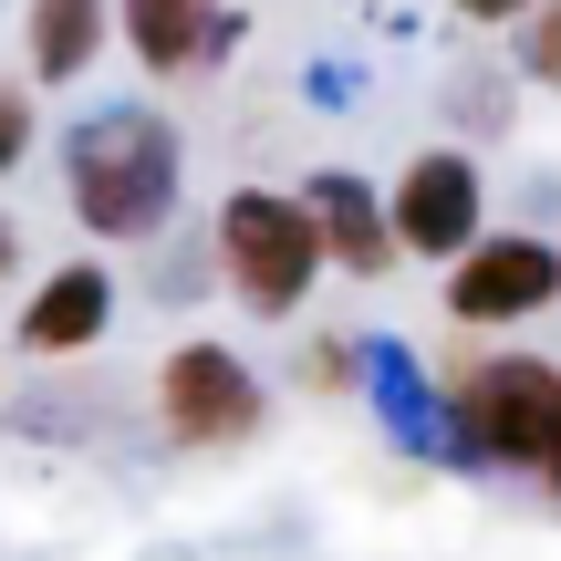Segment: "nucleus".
I'll use <instances>...</instances> for the list:
<instances>
[{"label":"nucleus","mask_w":561,"mask_h":561,"mask_svg":"<svg viewBox=\"0 0 561 561\" xmlns=\"http://www.w3.org/2000/svg\"><path fill=\"white\" fill-rule=\"evenodd\" d=\"M178 125L146 115V104H115V115L73 125V146H62V198H73V219L94 229V240H146V229H167V208H178Z\"/></svg>","instance_id":"obj_1"},{"label":"nucleus","mask_w":561,"mask_h":561,"mask_svg":"<svg viewBox=\"0 0 561 561\" xmlns=\"http://www.w3.org/2000/svg\"><path fill=\"white\" fill-rule=\"evenodd\" d=\"M219 271H229V291H240L261 322L301 312V291L322 280V219H312V198H261V187H240V198L219 208Z\"/></svg>","instance_id":"obj_2"},{"label":"nucleus","mask_w":561,"mask_h":561,"mask_svg":"<svg viewBox=\"0 0 561 561\" xmlns=\"http://www.w3.org/2000/svg\"><path fill=\"white\" fill-rule=\"evenodd\" d=\"M458 426L500 468H551L561 458V375L541 354H489L458 375Z\"/></svg>","instance_id":"obj_3"},{"label":"nucleus","mask_w":561,"mask_h":561,"mask_svg":"<svg viewBox=\"0 0 561 561\" xmlns=\"http://www.w3.org/2000/svg\"><path fill=\"white\" fill-rule=\"evenodd\" d=\"M157 416L178 447H240V437H261V375L229 343H178L157 364Z\"/></svg>","instance_id":"obj_4"},{"label":"nucleus","mask_w":561,"mask_h":561,"mask_svg":"<svg viewBox=\"0 0 561 561\" xmlns=\"http://www.w3.org/2000/svg\"><path fill=\"white\" fill-rule=\"evenodd\" d=\"M561 301V250L530 240V229H510V240H468L458 261H447V312L458 322H530Z\"/></svg>","instance_id":"obj_5"},{"label":"nucleus","mask_w":561,"mask_h":561,"mask_svg":"<svg viewBox=\"0 0 561 561\" xmlns=\"http://www.w3.org/2000/svg\"><path fill=\"white\" fill-rule=\"evenodd\" d=\"M385 219H396V240L416 250V261H458V250L479 240V167H468L458 146L405 157V178H396V198H385Z\"/></svg>","instance_id":"obj_6"},{"label":"nucleus","mask_w":561,"mask_h":561,"mask_svg":"<svg viewBox=\"0 0 561 561\" xmlns=\"http://www.w3.org/2000/svg\"><path fill=\"white\" fill-rule=\"evenodd\" d=\"M104 322H115V280H104V261H73V271H53L32 291L21 343L32 354H83V343H104Z\"/></svg>","instance_id":"obj_7"},{"label":"nucleus","mask_w":561,"mask_h":561,"mask_svg":"<svg viewBox=\"0 0 561 561\" xmlns=\"http://www.w3.org/2000/svg\"><path fill=\"white\" fill-rule=\"evenodd\" d=\"M312 219H322V261H343L354 280H375V271H396V219H385L375 198H364L354 178H312Z\"/></svg>","instance_id":"obj_8"},{"label":"nucleus","mask_w":561,"mask_h":561,"mask_svg":"<svg viewBox=\"0 0 561 561\" xmlns=\"http://www.w3.org/2000/svg\"><path fill=\"white\" fill-rule=\"evenodd\" d=\"M115 11H125V42H136L146 73H187L219 42V0H115Z\"/></svg>","instance_id":"obj_9"},{"label":"nucleus","mask_w":561,"mask_h":561,"mask_svg":"<svg viewBox=\"0 0 561 561\" xmlns=\"http://www.w3.org/2000/svg\"><path fill=\"white\" fill-rule=\"evenodd\" d=\"M115 0H32V83H83Z\"/></svg>","instance_id":"obj_10"},{"label":"nucleus","mask_w":561,"mask_h":561,"mask_svg":"<svg viewBox=\"0 0 561 561\" xmlns=\"http://www.w3.org/2000/svg\"><path fill=\"white\" fill-rule=\"evenodd\" d=\"M21 157H32V94H21V83L0 73V178H11Z\"/></svg>","instance_id":"obj_11"},{"label":"nucleus","mask_w":561,"mask_h":561,"mask_svg":"<svg viewBox=\"0 0 561 561\" xmlns=\"http://www.w3.org/2000/svg\"><path fill=\"white\" fill-rule=\"evenodd\" d=\"M530 73L561 94V0H541V11H530Z\"/></svg>","instance_id":"obj_12"},{"label":"nucleus","mask_w":561,"mask_h":561,"mask_svg":"<svg viewBox=\"0 0 561 561\" xmlns=\"http://www.w3.org/2000/svg\"><path fill=\"white\" fill-rule=\"evenodd\" d=\"M468 21H510V11H530V0H458Z\"/></svg>","instance_id":"obj_13"},{"label":"nucleus","mask_w":561,"mask_h":561,"mask_svg":"<svg viewBox=\"0 0 561 561\" xmlns=\"http://www.w3.org/2000/svg\"><path fill=\"white\" fill-rule=\"evenodd\" d=\"M0 271H11V219H0Z\"/></svg>","instance_id":"obj_14"},{"label":"nucleus","mask_w":561,"mask_h":561,"mask_svg":"<svg viewBox=\"0 0 561 561\" xmlns=\"http://www.w3.org/2000/svg\"><path fill=\"white\" fill-rule=\"evenodd\" d=\"M551 479H561V458H551Z\"/></svg>","instance_id":"obj_15"}]
</instances>
